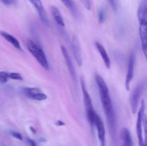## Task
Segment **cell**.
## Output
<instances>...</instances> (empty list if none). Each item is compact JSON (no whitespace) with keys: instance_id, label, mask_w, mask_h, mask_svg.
Segmentation results:
<instances>
[{"instance_id":"13","label":"cell","mask_w":147,"mask_h":146,"mask_svg":"<svg viewBox=\"0 0 147 146\" xmlns=\"http://www.w3.org/2000/svg\"><path fill=\"white\" fill-rule=\"evenodd\" d=\"M0 35H1L2 37H4V39H5L8 42H9L13 47L18 49V50H22L21 45H20L19 41L15 38V37H13L12 35H11V34H9V33L5 32V31H0Z\"/></svg>"},{"instance_id":"7","label":"cell","mask_w":147,"mask_h":146,"mask_svg":"<svg viewBox=\"0 0 147 146\" xmlns=\"http://www.w3.org/2000/svg\"><path fill=\"white\" fill-rule=\"evenodd\" d=\"M143 90L144 85L142 84H140L134 90L133 92H132L130 98V103L131 107L132 113H136V110H137L139 100H140V97L141 96H142Z\"/></svg>"},{"instance_id":"9","label":"cell","mask_w":147,"mask_h":146,"mask_svg":"<svg viewBox=\"0 0 147 146\" xmlns=\"http://www.w3.org/2000/svg\"><path fill=\"white\" fill-rule=\"evenodd\" d=\"M30 2L31 3L36 9L37 12L38 13L40 18L41 19L42 21L46 24V25L49 26V20L48 17H47V13H46L44 7H43L42 4L41 0H29Z\"/></svg>"},{"instance_id":"27","label":"cell","mask_w":147,"mask_h":146,"mask_svg":"<svg viewBox=\"0 0 147 146\" xmlns=\"http://www.w3.org/2000/svg\"><path fill=\"white\" fill-rule=\"evenodd\" d=\"M28 142H29V143H30V146H37L35 142L33 141V140H30V139H28Z\"/></svg>"},{"instance_id":"18","label":"cell","mask_w":147,"mask_h":146,"mask_svg":"<svg viewBox=\"0 0 147 146\" xmlns=\"http://www.w3.org/2000/svg\"><path fill=\"white\" fill-rule=\"evenodd\" d=\"M40 92H41L40 89L37 88V87H27V88L24 89V92L28 97L33 95V94Z\"/></svg>"},{"instance_id":"23","label":"cell","mask_w":147,"mask_h":146,"mask_svg":"<svg viewBox=\"0 0 147 146\" xmlns=\"http://www.w3.org/2000/svg\"><path fill=\"white\" fill-rule=\"evenodd\" d=\"M0 1L6 6H11L16 3V0H0Z\"/></svg>"},{"instance_id":"12","label":"cell","mask_w":147,"mask_h":146,"mask_svg":"<svg viewBox=\"0 0 147 146\" xmlns=\"http://www.w3.org/2000/svg\"><path fill=\"white\" fill-rule=\"evenodd\" d=\"M72 49H73V52L74 54L75 59H76V62H77L78 66H82V57H81V52L80 50V47H79L78 42L76 39H73V42H72Z\"/></svg>"},{"instance_id":"28","label":"cell","mask_w":147,"mask_h":146,"mask_svg":"<svg viewBox=\"0 0 147 146\" xmlns=\"http://www.w3.org/2000/svg\"><path fill=\"white\" fill-rule=\"evenodd\" d=\"M56 124H57V125H64L65 123H63L62 121H60V120H58V121L57 122V123H56Z\"/></svg>"},{"instance_id":"6","label":"cell","mask_w":147,"mask_h":146,"mask_svg":"<svg viewBox=\"0 0 147 146\" xmlns=\"http://www.w3.org/2000/svg\"><path fill=\"white\" fill-rule=\"evenodd\" d=\"M135 61H136V55L134 52H132L131 54L129 56V63H128L127 74L126 77V88L127 90L130 89V83L132 81L134 77V72L135 67Z\"/></svg>"},{"instance_id":"14","label":"cell","mask_w":147,"mask_h":146,"mask_svg":"<svg viewBox=\"0 0 147 146\" xmlns=\"http://www.w3.org/2000/svg\"><path fill=\"white\" fill-rule=\"evenodd\" d=\"M121 140L123 146H134L133 140L130 131L127 128H123L121 131Z\"/></svg>"},{"instance_id":"16","label":"cell","mask_w":147,"mask_h":146,"mask_svg":"<svg viewBox=\"0 0 147 146\" xmlns=\"http://www.w3.org/2000/svg\"><path fill=\"white\" fill-rule=\"evenodd\" d=\"M147 16V7H146V0H143L141 3L140 6L138 9V19L139 21L142 20H146Z\"/></svg>"},{"instance_id":"19","label":"cell","mask_w":147,"mask_h":146,"mask_svg":"<svg viewBox=\"0 0 147 146\" xmlns=\"http://www.w3.org/2000/svg\"><path fill=\"white\" fill-rule=\"evenodd\" d=\"M47 95L45 94L40 92H38L37 94H34L33 95L30 96V98L34 100H37V101H43V100H45L47 99Z\"/></svg>"},{"instance_id":"5","label":"cell","mask_w":147,"mask_h":146,"mask_svg":"<svg viewBox=\"0 0 147 146\" xmlns=\"http://www.w3.org/2000/svg\"><path fill=\"white\" fill-rule=\"evenodd\" d=\"M144 101L142 100V106L140 107L139 113H138L137 122H136V131H137L138 139H139V146H144L145 143L143 138V130H142V125H143V120L144 118Z\"/></svg>"},{"instance_id":"26","label":"cell","mask_w":147,"mask_h":146,"mask_svg":"<svg viewBox=\"0 0 147 146\" xmlns=\"http://www.w3.org/2000/svg\"><path fill=\"white\" fill-rule=\"evenodd\" d=\"M83 3L84 4L85 7L88 9V10L90 9L91 8V4H90V0H82Z\"/></svg>"},{"instance_id":"30","label":"cell","mask_w":147,"mask_h":146,"mask_svg":"<svg viewBox=\"0 0 147 146\" xmlns=\"http://www.w3.org/2000/svg\"><path fill=\"white\" fill-rule=\"evenodd\" d=\"M144 146H146V145H144Z\"/></svg>"},{"instance_id":"29","label":"cell","mask_w":147,"mask_h":146,"mask_svg":"<svg viewBox=\"0 0 147 146\" xmlns=\"http://www.w3.org/2000/svg\"><path fill=\"white\" fill-rule=\"evenodd\" d=\"M30 129H31V130H32V131H33V132H34V133H35V130H34V128H33V127H30Z\"/></svg>"},{"instance_id":"4","label":"cell","mask_w":147,"mask_h":146,"mask_svg":"<svg viewBox=\"0 0 147 146\" xmlns=\"http://www.w3.org/2000/svg\"><path fill=\"white\" fill-rule=\"evenodd\" d=\"M92 125H96L98 131V137L100 146H106V130L103 124V120H101L98 115L96 113H94L93 117Z\"/></svg>"},{"instance_id":"21","label":"cell","mask_w":147,"mask_h":146,"mask_svg":"<svg viewBox=\"0 0 147 146\" xmlns=\"http://www.w3.org/2000/svg\"><path fill=\"white\" fill-rule=\"evenodd\" d=\"M8 78V73L6 72H0V82L6 83Z\"/></svg>"},{"instance_id":"17","label":"cell","mask_w":147,"mask_h":146,"mask_svg":"<svg viewBox=\"0 0 147 146\" xmlns=\"http://www.w3.org/2000/svg\"><path fill=\"white\" fill-rule=\"evenodd\" d=\"M65 6L68 9L74 17L78 16V9L73 0H61Z\"/></svg>"},{"instance_id":"22","label":"cell","mask_w":147,"mask_h":146,"mask_svg":"<svg viewBox=\"0 0 147 146\" xmlns=\"http://www.w3.org/2000/svg\"><path fill=\"white\" fill-rule=\"evenodd\" d=\"M98 19L100 23L104 22L105 19H106V14L103 9H100L98 11Z\"/></svg>"},{"instance_id":"11","label":"cell","mask_w":147,"mask_h":146,"mask_svg":"<svg viewBox=\"0 0 147 146\" xmlns=\"http://www.w3.org/2000/svg\"><path fill=\"white\" fill-rule=\"evenodd\" d=\"M96 46L98 51L100 53V56H101L102 59H103V62H104L105 65H106V67H107V68L109 69L111 67V60L109 55H108L107 52H106V49L104 48V47H103L101 44H100V43L98 42H96Z\"/></svg>"},{"instance_id":"15","label":"cell","mask_w":147,"mask_h":146,"mask_svg":"<svg viewBox=\"0 0 147 146\" xmlns=\"http://www.w3.org/2000/svg\"><path fill=\"white\" fill-rule=\"evenodd\" d=\"M51 13L52 15H53V19H55V21L57 22V24L59 26L62 27H65V22L64 20H63V17H62V14L60 13V10L58 9V8L55 6H52L51 7Z\"/></svg>"},{"instance_id":"10","label":"cell","mask_w":147,"mask_h":146,"mask_svg":"<svg viewBox=\"0 0 147 146\" xmlns=\"http://www.w3.org/2000/svg\"><path fill=\"white\" fill-rule=\"evenodd\" d=\"M60 49H61V52H62V53H63V57H64L66 65H67V69H68L69 72H70V76H71L72 79H73L74 81H76V70H75L74 66H73V62H72L70 55H69L68 52H67V50H66L65 47L63 45L60 47Z\"/></svg>"},{"instance_id":"25","label":"cell","mask_w":147,"mask_h":146,"mask_svg":"<svg viewBox=\"0 0 147 146\" xmlns=\"http://www.w3.org/2000/svg\"><path fill=\"white\" fill-rule=\"evenodd\" d=\"M109 3H110L111 6V7L113 8V9L114 10V11H116L117 10V2H116V0H109Z\"/></svg>"},{"instance_id":"20","label":"cell","mask_w":147,"mask_h":146,"mask_svg":"<svg viewBox=\"0 0 147 146\" xmlns=\"http://www.w3.org/2000/svg\"><path fill=\"white\" fill-rule=\"evenodd\" d=\"M8 77L11 80H22V76L20 74L17 72H11L8 73Z\"/></svg>"},{"instance_id":"8","label":"cell","mask_w":147,"mask_h":146,"mask_svg":"<svg viewBox=\"0 0 147 146\" xmlns=\"http://www.w3.org/2000/svg\"><path fill=\"white\" fill-rule=\"evenodd\" d=\"M139 35L144 54L146 57L147 51V22L146 20L139 21Z\"/></svg>"},{"instance_id":"24","label":"cell","mask_w":147,"mask_h":146,"mask_svg":"<svg viewBox=\"0 0 147 146\" xmlns=\"http://www.w3.org/2000/svg\"><path fill=\"white\" fill-rule=\"evenodd\" d=\"M11 135L14 137L18 139V140H22V135L20 134V133H17V132H14V131L11 132Z\"/></svg>"},{"instance_id":"2","label":"cell","mask_w":147,"mask_h":146,"mask_svg":"<svg viewBox=\"0 0 147 146\" xmlns=\"http://www.w3.org/2000/svg\"><path fill=\"white\" fill-rule=\"evenodd\" d=\"M27 46L30 52L34 56V57L38 62L39 64L46 70H48V62H47L45 54L44 52L42 50L41 47L30 40H27Z\"/></svg>"},{"instance_id":"1","label":"cell","mask_w":147,"mask_h":146,"mask_svg":"<svg viewBox=\"0 0 147 146\" xmlns=\"http://www.w3.org/2000/svg\"><path fill=\"white\" fill-rule=\"evenodd\" d=\"M96 80L98 87L100 100L104 110L105 115L107 118L111 131L113 135L116 133V116H115L114 109H113L112 100L109 94V87L103 77L98 74H96Z\"/></svg>"},{"instance_id":"3","label":"cell","mask_w":147,"mask_h":146,"mask_svg":"<svg viewBox=\"0 0 147 146\" xmlns=\"http://www.w3.org/2000/svg\"><path fill=\"white\" fill-rule=\"evenodd\" d=\"M80 83H81V88H82V92H83V101H84V104H85V107H86L88 120V122L90 123V125L93 126V125H92V121H93V115H94V113H96V112H95L94 109H93L91 98H90V94H89L88 92L87 89H86V84H85V82L83 78L80 80Z\"/></svg>"}]
</instances>
